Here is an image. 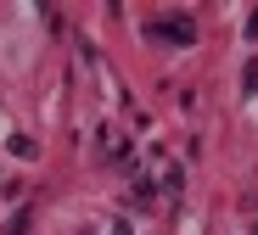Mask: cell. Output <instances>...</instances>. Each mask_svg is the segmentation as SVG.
Wrapping results in <instances>:
<instances>
[{
  "label": "cell",
  "instance_id": "obj_1",
  "mask_svg": "<svg viewBox=\"0 0 258 235\" xmlns=\"http://www.w3.org/2000/svg\"><path fill=\"white\" fill-rule=\"evenodd\" d=\"M146 39H157V45H197V17H191V12L146 17Z\"/></svg>",
  "mask_w": 258,
  "mask_h": 235
},
{
  "label": "cell",
  "instance_id": "obj_2",
  "mask_svg": "<svg viewBox=\"0 0 258 235\" xmlns=\"http://www.w3.org/2000/svg\"><path fill=\"white\" fill-rule=\"evenodd\" d=\"M96 151H101V157H112V163H123V168H129V151H123V134H118V129H101V140H96Z\"/></svg>",
  "mask_w": 258,
  "mask_h": 235
},
{
  "label": "cell",
  "instance_id": "obj_3",
  "mask_svg": "<svg viewBox=\"0 0 258 235\" xmlns=\"http://www.w3.org/2000/svg\"><path fill=\"white\" fill-rule=\"evenodd\" d=\"M241 90H247V96H252V90H258V62H252V67L241 73Z\"/></svg>",
  "mask_w": 258,
  "mask_h": 235
},
{
  "label": "cell",
  "instance_id": "obj_4",
  "mask_svg": "<svg viewBox=\"0 0 258 235\" xmlns=\"http://www.w3.org/2000/svg\"><path fill=\"white\" fill-rule=\"evenodd\" d=\"M247 34H252V39H258V12H252V23H247Z\"/></svg>",
  "mask_w": 258,
  "mask_h": 235
}]
</instances>
